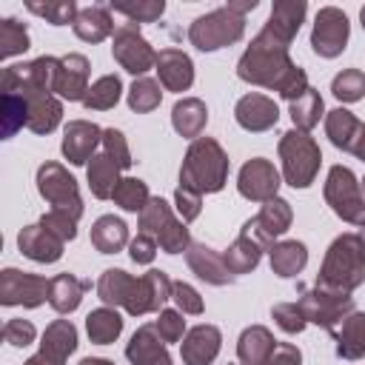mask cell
Masks as SVG:
<instances>
[{"label": "cell", "mask_w": 365, "mask_h": 365, "mask_svg": "<svg viewBox=\"0 0 365 365\" xmlns=\"http://www.w3.org/2000/svg\"><path fill=\"white\" fill-rule=\"evenodd\" d=\"M268 259H271V271L277 277H297L305 262H308V248L305 242L299 240H282V242H274L271 251H268Z\"/></svg>", "instance_id": "35"}, {"label": "cell", "mask_w": 365, "mask_h": 365, "mask_svg": "<svg viewBox=\"0 0 365 365\" xmlns=\"http://www.w3.org/2000/svg\"><path fill=\"white\" fill-rule=\"evenodd\" d=\"M40 225L48 228V231H51L54 237H60L63 242H68V240L77 237V217H71V214H66V211L48 208V211L40 217Z\"/></svg>", "instance_id": "50"}, {"label": "cell", "mask_w": 365, "mask_h": 365, "mask_svg": "<svg viewBox=\"0 0 365 365\" xmlns=\"http://www.w3.org/2000/svg\"><path fill=\"white\" fill-rule=\"evenodd\" d=\"M288 48H291V40H285L277 31H271L268 26H262L259 34L251 40V46L242 51V57L237 63V77L251 86L274 88L288 103L299 100L311 86H308L305 68H299L291 60Z\"/></svg>", "instance_id": "1"}, {"label": "cell", "mask_w": 365, "mask_h": 365, "mask_svg": "<svg viewBox=\"0 0 365 365\" xmlns=\"http://www.w3.org/2000/svg\"><path fill=\"white\" fill-rule=\"evenodd\" d=\"M362 282H365V242L354 231L339 234L325 251V259L317 274V288L351 294Z\"/></svg>", "instance_id": "2"}, {"label": "cell", "mask_w": 365, "mask_h": 365, "mask_svg": "<svg viewBox=\"0 0 365 365\" xmlns=\"http://www.w3.org/2000/svg\"><path fill=\"white\" fill-rule=\"evenodd\" d=\"M325 202L331 205V211L351 225H365V197H362V185L356 180V174L348 165H331L328 177H325Z\"/></svg>", "instance_id": "6"}, {"label": "cell", "mask_w": 365, "mask_h": 365, "mask_svg": "<svg viewBox=\"0 0 365 365\" xmlns=\"http://www.w3.org/2000/svg\"><path fill=\"white\" fill-rule=\"evenodd\" d=\"M134 285H137V277H131L128 271L123 268H106L97 279V297L103 299V305L108 308H125L131 294H134Z\"/></svg>", "instance_id": "32"}, {"label": "cell", "mask_w": 365, "mask_h": 365, "mask_svg": "<svg viewBox=\"0 0 365 365\" xmlns=\"http://www.w3.org/2000/svg\"><path fill=\"white\" fill-rule=\"evenodd\" d=\"M171 299L177 302V308H180V314H202V297L197 294V288L194 285H188V282H174V288H171Z\"/></svg>", "instance_id": "53"}, {"label": "cell", "mask_w": 365, "mask_h": 365, "mask_svg": "<svg viewBox=\"0 0 365 365\" xmlns=\"http://www.w3.org/2000/svg\"><path fill=\"white\" fill-rule=\"evenodd\" d=\"M174 205H177L180 220H182V222H191V220H197V217H200L202 194H197V191H191V188L177 185V191H174Z\"/></svg>", "instance_id": "55"}, {"label": "cell", "mask_w": 365, "mask_h": 365, "mask_svg": "<svg viewBox=\"0 0 365 365\" xmlns=\"http://www.w3.org/2000/svg\"><path fill=\"white\" fill-rule=\"evenodd\" d=\"M225 6H228L231 11H237V14H242V17H245V11H254L259 3H257V0H228Z\"/></svg>", "instance_id": "59"}, {"label": "cell", "mask_w": 365, "mask_h": 365, "mask_svg": "<svg viewBox=\"0 0 365 365\" xmlns=\"http://www.w3.org/2000/svg\"><path fill=\"white\" fill-rule=\"evenodd\" d=\"M334 342H336V356L356 362L365 356V314L362 311H351L334 331H331Z\"/></svg>", "instance_id": "26"}, {"label": "cell", "mask_w": 365, "mask_h": 365, "mask_svg": "<svg viewBox=\"0 0 365 365\" xmlns=\"http://www.w3.org/2000/svg\"><path fill=\"white\" fill-rule=\"evenodd\" d=\"M331 91L342 103H356L365 97V74L359 68H345L331 80Z\"/></svg>", "instance_id": "47"}, {"label": "cell", "mask_w": 365, "mask_h": 365, "mask_svg": "<svg viewBox=\"0 0 365 365\" xmlns=\"http://www.w3.org/2000/svg\"><path fill=\"white\" fill-rule=\"evenodd\" d=\"M157 74L165 91H188L194 83V63L180 48H160L157 51Z\"/></svg>", "instance_id": "21"}, {"label": "cell", "mask_w": 365, "mask_h": 365, "mask_svg": "<svg viewBox=\"0 0 365 365\" xmlns=\"http://www.w3.org/2000/svg\"><path fill=\"white\" fill-rule=\"evenodd\" d=\"M228 154L214 137H197L180 165V185L197 194H217L228 180Z\"/></svg>", "instance_id": "3"}, {"label": "cell", "mask_w": 365, "mask_h": 365, "mask_svg": "<svg viewBox=\"0 0 365 365\" xmlns=\"http://www.w3.org/2000/svg\"><path fill=\"white\" fill-rule=\"evenodd\" d=\"M63 240L54 237L48 228H43L40 222L26 225L17 234V248L23 251V257L34 259V262H57L63 257Z\"/></svg>", "instance_id": "24"}, {"label": "cell", "mask_w": 365, "mask_h": 365, "mask_svg": "<svg viewBox=\"0 0 365 365\" xmlns=\"http://www.w3.org/2000/svg\"><path fill=\"white\" fill-rule=\"evenodd\" d=\"M120 165L106 154V151H100V154H94L91 157V163H88V168H86V180H88V188H91V194L97 197V200H108V197H114V188L120 185Z\"/></svg>", "instance_id": "31"}, {"label": "cell", "mask_w": 365, "mask_h": 365, "mask_svg": "<svg viewBox=\"0 0 365 365\" xmlns=\"http://www.w3.org/2000/svg\"><path fill=\"white\" fill-rule=\"evenodd\" d=\"M37 191L40 197L54 208V211H66L71 217H83V200H80V188L77 180L60 165V163H43L37 168Z\"/></svg>", "instance_id": "7"}, {"label": "cell", "mask_w": 365, "mask_h": 365, "mask_svg": "<svg viewBox=\"0 0 365 365\" xmlns=\"http://www.w3.org/2000/svg\"><path fill=\"white\" fill-rule=\"evenodd\" d=\"M205 123H208V108H205V103L200 97H182V100L174 103V108H171V125H174V131L180 137H188L194 143L202 134Z\"/></svg>", "instance_id": "28"}, {"label": "cell", "mask_w": 365, "mask_h": 365, "mask_svg": "<svg viewBox=\"0 0 365 365\" xmlns=\"http://www.w3.org/2000/svg\"><path fill=\"white\" fill-rule=\"evenodd\" d=\"M171 288L174 282L168 279L165 271H145L143 277H137V285H134V294L125 305V311L131 317H143V314H154V311H163V305L171 299Z\"/></svg>", "instance_id": "16"}, {"label": "cell", "mask_w": 365, "mask_h": 365, "mask_svg": "<svg viewBox=\"0 0 365 365\" xmlns=\"http://www.w3.org/2000/svg\"><path fill=\"white\" fill-rule=\"evenodd\" d=\"M279 160H282V180L294 188H308L319 174L322 151L308 131L288 128L279 137Z\"/></svg>", "instance_id": "4"}, {"label": "cell", "mask_w": 365, "mask_h": 365, "mask_svg": "<svg viewBox=\"0 0 365 365\" xmlns=\"http://www.w3.org/2000/svg\"><path fill=\"white\" fill-rule=\"evenodd\" d=\"M103 151L120 165V168H131V151L125 143V134L120 128H103Z\"/></svg>", "instance_id": "49"}, {"label": "cell", "mask_w": 365, "mask_h": 365, "mask_svg": "<svg viewBox=\"0 0 365 365\" xmlns=\"http://www.w3.org/2000/svg\"><path fill=\"white\" fill-rule=\"evenodd\" d=\"M86 334L94 345H108L123 334V317L117 314V308H108V305L94 308L86 317Z\"/></svg>", "instance_id": "37"}, {"label": "cell", "mask_w": 365, "mask_h": 365, "mask_svg": "<svg viewBox=\"0 0 365 365\" xmlns=\"http://www.w3.org/2000/svg\"><path fill=\"white\" fill-rule=\"evenodd\" d=\"M359 237H362V242H365V225H362V234H359Z\"/></svg>", "instance_id": "63"}, {"label": "cell", "mask_w": 365, "mask_h": 365, "mask_svg": "<svg viewBox=\"0 0 365 365\" xmlns=\"http://www.w3.org/2000/svg\"><path fill=\"white\" fill-rule=\"evenodd\" d=\"M234 117H237V123H240L245 131L259 134V131H268V128L277 125L279 108H277V103H274L271 97H265V94H259V91H251V94H245V97L237 100Z\"/></svg>", "instance_id": "19"}, {"label": "cell", "mask_w": 365, "mask_h": 365, "mask_svg": "<svg viewBox=\"0 0 365 365\" xmlns=\"http://www.w3.org/2000/svg\"><path fill=\"white\" fill-rule=\"evenodd\" d=\"M97 145H103V128L97 123H88V120H71L66 128H63V157L71 163V165H86Z\"/></svg>", "instance_id": "17"}, {"label": "cell", "mask_w": 365, "mask_h": 365, "mask_svg": "<svg viewBox=\"0 0 365 365\" xmlns=\"http://www.w3.org/2000/svg\"><path fill=\"white\" fill-rule=\"evenodd\" d=\"M57 71H60V57H48V54L29 60V63L6 66L3 68V91H11V94L48 91V94H54Z\"/></svg>", "instance_id": "8"}, {"label": "cell", "mask_w": 365, "mask_h": 365, "mask_svg": "<svg viewBox=\"0 0 365 365\" xmlns=\"http://www.w3.org/2000/svg\"><path fill=\"white\" fill-rule=\"evenodd\" d=\"M123 211H134V214H140L143 208H145V202L151 200V194H148V185L143 182V180H137V177H123L120 180V185L114 188V197H111Z\"/></svg>", "instance_id": "44"}, {"label": "cell", "mask_w": 365, "mask_h": 365, "mask_svg": "<svg viewBox=\"0 0 365 365\" xmlns=\"http://www.w3.org/2000/svg\"><path fill=\"white\" fill-rule=\"evenodd\" d=\"M359 20H362V29H365V6L359 9Z\"/></svg>", "instance_id": "61"}, {"label": "cell", "mask_w": 365, "mask_h": 365, "mask_svg": "<svg viewBox=\"0 0 365 365\" xmlns=\"http://www.w3.org/2000/svg\"><path fill=\"white\" fill-rule=\"evenodd\" d=\"M154 328H157V334L163 336V342H180V339L185 336V319H182L180 311H168V308L160 311Z\"/></svg>", "instance_id": "52"}, {"label": "cell", "mask_w": 365, "mask_h": 365, "mask_svg": "<svg viewBox=\"0 0 365 365\" xmlns=\"http://www.w3.org/2000/svg\"><path fill=\"white\" fill-rule=\"evenodd\" d=\"M29 103V131L34 134H51L60 120H63V103L57 94L48 91H26L23 94Z\"/></svg>", "instance_id": "25"}, {"label": "cell", "mask_w": 365, "mask_h": 365, "mask_svg": "<svg viewBox=\"0 0 365 365\" xmlns=\"http://www.w3.org/2000/svg\"><path fill=\"white\" fill-rule=\"evenodd\" d=\"M262 251H265V248H262L254 237H248L245 231H240V237L228 245V251L222 254V259H225L228 271L237 277V274H248V271H254V268L259 265Z\"/></svg>", "instance_id": "36"}, {"label": "cell", "mask_w": 365, "mask_h": 365, "mask_svg": "<svg viewBox=\"0 0 365 365\" xmlns=\"http://www.w3.org/2000/svg\"><path fill=\"white\" fill-rule=\"evenodd\" d=\"M26 9H29L31 14L43 17V20H46V23H51V26H66V23H71V26H74V20H77V14H80V9H77V3H74V0L26 3Z\"/></svg>", "instance_id": "45"}, {"label": "cell", "mask_w": 365, "mask_h": 365, "mask_svg": "<svg viewBox=\"0 0 365 365\" xmlns=\"http://www.w3.org/2000/svg\"><path fill=\"white\" fill-rule=\"evenodd\" d=\"M88 288H91L88 279H80L68 271L57 274V277H51V285H48V305L57 314H71V311H77V305Z\"/></svg>", "instance_id": "29"}, {"label": "cell", "mask_w": 365, "mask_h": 365, "mask_svg": "<svg viewBox=\"0 0 365 365\" xmlns=\"http://www.w3.org/2000/svg\"><path fill=\"white\" fill-rule=\"evenodd\" d=\"M185 262H188V268H191L202 282H208V285H228V282L234 279V274L228 271L222 254L214 251V248L205 245V242H191V245L185 248Z\"/></svg>", "instance_id": "22"}, {"label": "cell", "mask_w": 365, "mask_h": 365, "mask_svg": "<svg viewBox=\"0 0 365 365\" xmlns=\"http://www.w3.org/2000/svg\"><path fill=\"white\" fill-rule=\"evenodd\" d=\"M305 322H314L319 328H325L328 334L354 311V297L351 294H339V291H325V288H311V291H299L297 299Z\"/></svg>", "instance_id": "9"}, {"label": "cell", "mask_w": 365, "mask_h": 365, "mask_svg": "<svg viewBox=\"0 0 365 365\" xmlns=\"http://www.w3.org/2000/svg\"><path fill=\"white\" fill-rule=\"evenodd\" d=\"M359 185H362V197H365V177H362V180H359Z\"/></svg>", "instance_id": "62"}, {"label": "cell", "mask_w": 365, "mask_h": 365, "mask_svg": "<svg viewBox=\"0 0 365 365\" xmlns=\"http://www.w3.org/2000/svg\"><path fill=\"white\" fill-rule=\"evenodd\" d=\"M245 34V17L231 11L228 6L222 9H214L202 17H197L191 26H188V40L194 48L200 51H217V48H225L231 43H240Z\"/></svg>", "instance_id": "5"}, {"label": "cell", "mask_w": 365, "mask_h": 365, "mask_svg": "<svg viewBox=\"0 0 365 365\" xmlns=\"http://www.w3.org/2000/svg\"><path fill=\"white\" fill-rule=\"evenodd\" d=\"M163 100V91H160V83L151 80V77H137L128 88V108L137 111V114H148L160 106Z\"/></svg>", "instance_id": "43"}, {"label": "cell", "mask_w": 365, "mask_h": 365, "mask_svg": "<svg viewBox=\"0 0 365 365\" xmlns=\"http://www.w3.org/2000/svg\"><path fill=\"white\" fill-rule=\"evenodd\" d=\"M77 351V328L71 319H54L40 339V351L29 356L23 365H66V359Z\"/></svg>", "instance_id": "15"}, {"label": "cell", "mask_w": 365, "mask_h": 365, "mask_svg": "<svg viewBox=\"0 0 365 365\" xmlns=\"http://www.w3.org/2000/svg\"><path fill=\"white\" fill-rule=\"evenodd\" d=\"M34 336H37V328L29 322V319H9L6 325H3V339L9 342V345H14V348H26V345H31L34 342Z\"/></svg>", "instance_id": "54"}, {"label": "cell", "mask_w": 365, "mask_h": 365, "mask_svg": "<svg viewBox=\"0 0 365 365\" xmlns=\"http://www.w3.org/2000/svg\"><path fill=\"white\" fill-rule=\"evenodd\" d=\"M111 54L120 63V68H125L128 74H145L148 68L157 66V51L154 46L140 34V23H123L114 31L111 40Z\"/></svg>", "instance_id": "10"}, {"label": "cell", "mask_w": 365, "mask_h": 365, "mask_svg": "<svg viewBox=\"0 0 365 365\" xmlns=\"http://www.w3.org/2000/svg\"><path fill=\"white\" fill-rule=\"evenodd\" d=\"M277 339L265 325H248L240 334L237 342V359L240 365H265V359L274 354Z\"/></svg>", "instance_id": "27"}, {"label": "cell", "mask_w": 365, "mask_h": 365, "mask_svg": "<svg viewBox=\"0 0 365 365\" xmlns=\"http://www.w3.org/2000/svg\"><path fill=\"white\" fill-rule=\"evenodd\" d=\"M265 365H302V354L294 342H277V348L265 359Z\"/></svg>", "instance_id": "57"}, {"label": "cell", "mask_w": 365, "mask_h": 365, "mask_svg": "<svg viewBox=\"0 0 365 365\" xmlns=\"http://www.w3.org/2000/svg\"><path fill=\"white\" fill-rule=\"evenodd\" d=\"M291 120H294V128H299V131H311L317 123H319V117L325 114V103H322V94L317 91V88H308L299 100H294L291 103Z\"/></svg>", "instance_id": "42"}, {"label": "cell", "mask_w": 365, "mask_h": 365, "mask_svg": "<svg viewBox=\"0 0 365 365\" xmlns=\"http://www.w3.org/2000/svg\"><path fill=\"white\" fill-rule=\"evenodd\" d=\"M88 57L86 54H66L60 57V71H57V86H54V94L60 100H83L86 91H88Z\"/></svg>", "instance_id": "23"}, {"label": "cell", "mask_w": 365, "mask_h": 365, "mask_svg": "<svg viewBox=\"0 0 365 365\" xmlns=\"http://www.w3.org/2000/svg\"><path fill=\"white\" fill-rule=\"evenodd\" d=\"M359 125H362V123H359L348 108H334V111L325 114V137H328L336 148H342V151H351V143H354Z\"/></svg>", "instance_id": "39"}, {"label": "cell", "mask_w": 365, "mask_h": 365, "mask_svg": "<svg viewBox=\"0 0 365 365\" xmlns=\"http://www.w3.org/2000/svg\"><path fill=\"white\" fill-rule=\"evenodd\" d=\"M114 11L125 14L131 23H154L163 17L165 3L163 0H143V3H114Z\"/></svg>", "instance_id": "48"}, {"label": "cell", "mask_w": 365, "mask_h": 365, "mask_svg": "<svg viewBox=\"0 0 365 365\" xmlns=\"http://www.w3.org/2000/svg\"><path fill=\"white\" fill-rule=\"evenodd\" d=\"M348 37H351V23L345 17L342 9L336 6H322L314 17V29H311V48L314 54L325 57V60H334L345 51L348 46Z\"/></svg>", "instance_id": "11"}, {"label": "cell", "mask_w": 365, "mask_h": 365, "mask_svg": "<svg viewBox=\"0 0 365 365\" xmlns=\"http://www.w3.org/2000/svg\"><path fill=\"white\" fill-rule=\"evenodd\" d=\"M125 356L131 365H174L171 354L154 325H140L131 334V339L125 345Z\"/></svg>", "instance_id": "20"}, {"label": "cell", "mask_w": 365, "mask_h": 365, "mask_svg": "<svg viewBox=\"0 0 365 365\" xmlns=\"http://www.w3.org/2000/svg\"><path fill=\"white\" fill-rule=\"evenodd\" d=\"M48 285L51 279L17 268H6L0 274V305H23V308H37L48 299Z\"/></svg>", "instance_id": "12"}, {"label": "cell", "mask_w": 365, "mask_h": 365, "mask_svg": "<svg viewBox=\"0 0 365 365\" xmlns=\"http://www.w3.org/2000/svg\"><path fill=\"white\" fill-rule=\"evenodd\" d=\"M128 225L114 217V214H103L94 225H91V245L100 251V254H117L128 245Z\"/></svg>", "instance_id": "34"}, {"label": "cell", "mask_w": 365, "mask_h": 365, "mask_svg": "<svg viewBox=\"0 0 365 365\" xmlns=\"http://www.w3.org/2000/svg\"><path fill=\"white\" fill-rule=\"evenodd\" d=\"M120 94H123V80L117 74H103L88 86V91L83 97V106L88 111H108V108L117 106Z\"/></svg>", "instance_id": "38"}, {"label": "cell", "mask_w": 365, "mask_h": 365, "mask_svg": "<svg viewBox=\"0 0 365 365\" xmlns=\"http://www.w3.org/2000/svg\"><path fill=\"white\" fill-rule=\"evenodd\" d=\"M71 29L86 43H103L106 37H111L117 31L108 6H86V9H80V14H77Z\"/></svg>", "instance_id": "30"}, {"label": "cell", "mask_w": 365, "mask_h": 365, "mask_svg": "<svg viewBox=\"0 0 365 365\" xmlns=\"http://www.w3.org/2000/svg\"><path fill=\"white\" fill-rule=\"evenodd\" d=\"M222 345V334L217 325H194L191 331H185L182 342H180V356L182 365H211L220 354Z\"/></svg>", "instance_id": "18"}, {"label": "cell", "mask_w": 365, "mask_h": 365, "mask_svg": "<svg viewBox=\"0 0 365 365\" xmlns=\"http://www.w3.org/2000/svg\"><path fill=\"white\" fill-rule=\"evenodd\" d=\"M291 220H294L291 202H288V200H282V197H274V200L262 202L259 214H257V217H251V220L242 225V231H245L248 237H254L265 251H271L274 240L291 228Z\"/></svg>", "instance_id": "13"}, {"label": "cell", "mask_w": 365, "mask_h": 365, "mask_svg": "<svg viewBox=\"0 0 365 365\" xmlns=\"http://www.w3.org/2000/svg\"><path fill=\"white\" fill-rule=\"evenodd\" d=\"M305 14H308L305 0H277L271 14H268V20H265V26L271 31H277L279 37L294 43V37L299 34V26L305 23Z\"/></svg>", "instance_id": "33"}, {"label": "cell", "mask_w": 365, "mask_h": 365, "mask_svg": "<svg viewBox=\"0 0 365 365\" xmlns=\"http://www.w3.org/2000/svg\"><path fill=\"white\" fill-rule=\"evenodd\" d=\"M80 365H114V362L103 359V356H86V359H80Z\"/></svg>", "instance_id": "60"}, {"label": "cell", "mask_w": 365, "mask_h": 365, "mask_svg": "<svg viewBox=\"0 0 365 365\" xmlns=\"http://www.w3.org/2000/svg\"><path fill=\"white\" fill-rule=\"evenodd\" d=\"M26 48H29V29L14 17L0 20V57L9 60L14 54H23Z\"/></svg>", "instance_id": "46"}, {"label": "cell", "mask_w": 365, "mask_h": 365, "mask_svg": "<svg viewBox=\"0 0 365 365\" xmlns=\"http://www.w3.org/2000/svg\"><path fill=\"white\" fill-rule=\"evenodd\" d=\"M128 257H131L137 265H151L154 257H157V240L148 237V234H137V237L128 242Z\"/></svg>", "instance_id": "56"}, {"label": "cell", "mask_w": 365, "mask_h": 365, "mask_svg": "<svg viewBox=\"0 0 365 365\" xmlns=\"http://www.w3.org/2000/svg\"><path fill=\"white\" fill-rule=\"evenodd\" d=\"M348 154H354V157L365 160V123L359 125V131H356V137H354V143H351V151H348Z\"/></svg>", "instance_id": "58"}, {"label": "cell", "mask_w": 365, "mask_h": 365, "mask_svg": "<svg viewBox=\"0 0 365 365\" xmlns=\"http://www.w3.org/2000/svg\"><path fill=\"white\" fill-rule=\"evenodd\" d=\"M279 185H282L279 171L265 157L248 160L240 168V174H237V191L245 200H251V202H268V200H274L277 191H279Z\"/></svg>", "instance_id": "14"}, {"label": "cell", "mask_w": 365, "mask_h": 365, "mask_svg": "<svg viewBox=\"0 0 365 365\" xmlns=\"http://www.w3.org/2000/svg\"><path fill=\"white\" fill-rule=\"evenodd\" d=\"M174 220H177V217H174L171 205H168L163 197H151V200L145 202V208L140 211V234H148V237L160 240V237L165 234V228H168Z\"/></svg>", "instance_id": "41"}, {"label": "cell", "mask_w": 365, "mask_h": 365, "mask_svg": "<svg viewBox=\"0 0 365 365\" xmlns=\"http://www.w3.org/2000/svg\"><path fill=\"white\" fill-rule=\"evenodd\" d=\"M271 317H274V322H277L285 334H302L305 325H308L297 302H277V305L271 308Z\"/></svg>", "instance_id": "51"}, {"label": "cell", "mask_w": 365, "mask_h": 365, "mask_svg": "<svg viewBox=\"0 0 365 365\" xmlns=\"http://www.w3.org/2000/svg\"><path fill=\"white\" fill-rule=\"evenodd\" d=\"M0 123H3V140L14 137L23 125H29V103L23 94H11V91L0 94Z\"/></svg>", "instance_id": "40"}]
</instances>
